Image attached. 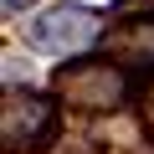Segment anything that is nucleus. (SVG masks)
Masks as SVG:
<instances>
[{
  "label": "nucleus",
  "mask_w": 154,
  "mask_h": 154,
  "mask_svg": "<svg viewBox=\"0 0 154 154\" xmlns=\"http://www.w3.org/2000/svg\"><path fill=\"white\" fill-rule=\"evenodd\" d=\"M51 93L67 108H82V113H113L128 93H134V77L128 67H118V57H88L77 51L72 62H62L51 72Z\"/></svg>",
  "instance_id": "f257e3e1"
},
{
  "label": "nucleus",
  "mask_w": 154,
  "mask_h": 154,
  "mask_svg": "<svg viewBox=\"0 0 154 154\" xmlns=\"http://www.w3.org/2000/svg\"><path fill=\"white\" fill-rule=\"evenodd\" d=\"M57 103H62L57 93H31V88L5 93V108H0V144H5V154L57 149V134H62Z\"/></svg>",
  "instance_id": "f03ea898"
},
{
  "label": "nucleus",
  "mask_w": 154,
  "mask_h": 154,
  "mask_svg": "<svg viewBox=\"0 0 154 154\" xmlns=\"http://www.w3.org/2000/svg\"><path fill=\"white\" fill-rule=\"evenodd\" d=\"M103 11L93 5H72V0H57V5H46L36 21L21 26L26 46L31 51H46V57H77V51H88L103 41Z\"/></svg>",
  "instance_id": "7ed1b4c3"
},
{
  "label": "nucleus",
  "mask_w": 154,
  "mask_h": 154,
  "mask_svg": "<svg viewBox=\"0 0 154 154\" xmlns=\"http://www.w3.org/2000/svg\"><path fill=\"white\" fill-rule=\"evenodd\" d=\"M103 51L128 62L134 72L154 67V16H128V21H113L103 31Z\"/></svg>",
  "instance_id": "20e7f679"
},
{
  "label": "nucleus",
  "mask_w": 154,
  "mask_h": 154,
  "mask_svg": "<svg viewBox=\"0 0 154 154\" xmlns=\"http://www.w3.org/2000/svg\"><path fill=\"white\" fill-rule=\"evenodd\" d=\"M134 108H139V128H144V139L154 144V67L134 72Z\"/></svg>",
  "instance_id": "39448f33"
},
{
  "label": "nucleus",
  "mask_w": 154,
  "mask_h": 154,
  "mask_svg": "<svg viewBox=\"0 0 154 154\" xmlns=\"http://www.w3.org/2000/svg\"><path fill=\"white\" fill-rule=\"evenodd\" d=\"M0 5H5V16H21L26 5H36V0H0Z\"/></svg>",
  "instance_id": "423d86ee"
}]
</instances>
